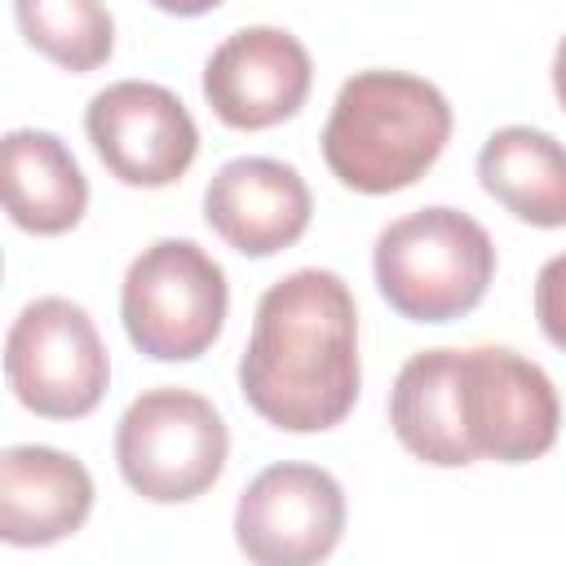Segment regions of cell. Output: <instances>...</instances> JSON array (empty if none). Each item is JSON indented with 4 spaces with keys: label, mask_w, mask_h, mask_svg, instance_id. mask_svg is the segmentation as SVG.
Masks as SVG:
<instances>
[{
    "label": "cell",
    "mask_w": 566,
    "mask_h": 566,
    "mask_svg": "<svg viewBox=\"0 0 566 566\" xmlns=\"http://www.w3.org/2000/svg\"><path fill=\"white\" fill-rule=\"evenodd\" d=\"M358 310L336 270H292L270 283L239 358L248 407L283 433L336 429L358 402Z\"/></svg>",
    "instance_id": "6da1fadb"
},
{
    "label": "cell",
    "mask_w": 566,
    "mask_h": 566,
    "mask_svg": "<svg viewBox=\"0 0 566 566\" xmlns=\"http://www.w3.org/2000/svg\"><path fill=\"white\" fill-rule=\"evenodd\" d=\"M451 102L411 71H358L323 124V159L345 190L394 195L416 186L451 142Z\"/></svg>",
    "instance_id": "7a4b0ae2"
},
{
    "label": "cell",
    "mask_w": 566,
    "mask_h": 566,
    "mask_svg": "<svg viewBox=\"0 0 566 566\" xmlns=\"http://www.w3.org/2000/svg\"><path fill=\"white\" fill-rule=\"evenodd\" d=\"M376 287L411 323H451L469 314L495 279L491 234L460 208H420L389 221L371 252Z\"/></svg>",
    "instance_id": "3957f363"
},
{
    "label": "cell",
    "mask_w": 566,
    "mask_h": 566,
    "mask_svg": "<svg viewBox=\"0 0 566 566\" xmlns=\"http://www.w3.org/2000/svg\"><path fill=\"white\" fill-rule=\"evenodd\" d=\"M226 270L195 239H159L133 256L119 287L128 340L155 363H190L212 349L226 327Z\"/></svg>",
    "instance_id": "277c9868"
},
{
    "label": "cell",
    "mask_w": 566,
    "mask_h": 566,
    "mask_svg": "<svg viewBox=\"0 0 566 566\" xmlns=\"http://www.w3.org/2000/svg\"><path fill=\"white\" fill-rule=\"evenodd\" d=\"M230 455L221 411L177 385L146 389L128 402L115 429V460L124 482L150 504H186L203 495Z\"/></svg>",
    "instance_id": "5b68a950"
},
{
    "label": "cell",
    "mask_w": 566,
    "mask_h": 566,
    "mask_svg": "<svg viewBox=\"0 0 566 566\" xmlns=\"http://www.w3.org/2000/svg\"><path fill=\"white\" fill-rule=\"evenodd\" d=\"M4 376L27 411L44 420H80L102 402L111 358L84 305L40 296L9 327Z\"/></svg>",
    "instance_id": "8992f818"
},
{
    "label": "cell",
    "mask_w": 566,
    "mask_h": 566,
    "mask_svg": "<svg viewBox=\"0 0 566 566\" xmlns=\"http://www.w3.org/2000/svg\"><path fill=\"white\" fill-rule=\"evenodd\" d=\"M464 429L478 460L526 464L557 442L562 402L548 371L509 345L460 349Z\"/></svg>",
    "instance_id": "52a82bcc"
},
{
    "label": "cell",
    "mask_w": 566,
    "mask_h": 566,
    "mask_svg": "<svg viewBox=\"0 0 566 566\" xmlns=\"http://www.w3.org/2000/svg\"><path fill=\"white\" fill-rule=\"evenodd\" d=\"M345 535V491L318 464L261 469L234 509L239 553L256 566H314Z\"/></svg>",
    "instance_id": "ba28073f"
},
{
    "label": "cell",
    "mask_w": 566,
    "mask_h": 566,
    "mask_svg": "<svg viewBox=\"0 0 566 566\" xmlns=\"http://www.w3.org/2000/svg\"><path fill=\"white\" fill-rule=\"evenodd\" d=\"M84 133L97 159L137 190H164L186 177L199 155V128L181 97L150 80H119L93 93Z\"/></svg>",
    "instance_id": "9c48e42d"
},
{
    "label": "cell",
    "mask_w": 566,
    "mask_h": 566,
    "mask_svg": "<svg viewBox=\"0 0 566 566\" xmlns=\"http://www.w3.org/2000/svg\"><path fill=\"white\" fill-rule=\"evenodd\" d=\"M314 84L305 44L283 27H243L203 62V97L226 128H274L292 119Z\"/></svg>",
    "instance_id": "30bf717a"
},
{
    "label": "cell",
    "mask_w": 566,
    "mask_h": 566,
    "mask_svg": "<svg viewBox=\"0 0 566 566\" xmlns=\"http://www.w3.org/2000/svg\"><path fill=\"white\" fill-rule=\"evenodd\" d=\"M310 186L305 177L265 155L230 159L212 172L203 190V221L243 256H274L310 230Z\"/></svg>",
    "instance_id": "8fae6325"
},
{
    "label": "cell",
    "mask_w": 566,
    "mask_h": 566,
    "mask_svg": "<svg viewBox=\"0 0 566 566\" xmlns=\"http://www.w3.org/2000/svg\"><path fill=\"white\" fill-rule=\"evenodd\" d=\"M93 513L88 469L57 447H4L0 455V539L44 548L75 535Z\"/></svg>",
    "instance_id": "7c38bea8"
},
{
    "label": "cell",
    "mask_w": 566,
    "mask_h": 566,
    "mask_svg": "<svg viewBox=\"0 0 566 566\" xmlns=\"http://www.w3.org/2000/svg\"><path fill=\"white\" fill-rule=\"evenodd\" d=\"M389 424L394 438L433 469H460L478 460L464 429L460 349H420L402 363L389 389Z\"/></svg>",
    "instance_id": "4fadbf2b"
},
{
    "label": "cell",
    "mask_w": 566,
    "mask_h": 566,
    "mask_svg": "<svg viewBox=\"0 0 566 566\" xmlns=\"http://www.w3.org/2000/svg\"><path fill=\"white\" fill-rule=\"evenodd\" d=\"M4 212L27 234H66L88 208V181L57 133L13 128L0 146Z\"/></svg>",
    "instance_id": "5bb4252c"
},
{
    "label": "cell",
    "mask_w": 566,
    "mask_h": 566,
    "mask_svg": "<svg viewBox=\"0 0 566 566\" xmlns=\"http://www.w3.org/2000/svg\"><path fill=\"white\" fill-rule=\"evenodd\" d=\"M482 190L526 226H566V146L531 124L495 128L478 150Z\"/></svg>",
    "instance_id": "9a60e30c"
},
{
    "label": "cell",
    "mask_w": 566,
    "mask_h": 566,
    "mask_svg": "<svg viewBox=\"0 0 566 566\" xmlns=\"http://www.w3.org/2000/svg\"><path fill=\"white\" fill-rule=\"evenodd\" d=\"M13 13L27 44L62 71H97L115 49V22L102 0H13Z\"/></svg>",
    "instance_id": "2e32d148"
},
{
    "label": "cell",
    "mask_w": 566,
    "mask_h": 566,
    "mask_svg": "<svg viewBox=\"0 0 566 566\" xmlns=\"http://www.w3.org/2000/svg\"><path fill=\"white\" fill-rule=\"evenodd\" d=\"M535 318L544 336L566 354V252L548 256L535 274Z\"/></svg>",
    "instance_id": "e0dca14e"
},
{
    "label": "cell",
    "mask_w": 566,
    "mask_h": 566,
    "mask_svg": "<svg viewBox=\"0 0 566 566\" xmlns=\"http://www.w3.org/2000/svg\"><path fill=\"white\" fill-rule=\"evenodd\" d=\"M150 4L164 13H177V18H199V13H212L221 0H150Z\"/></svg>",
    "instance_id": "ac0fdd59"
},
{
    "label": "cell",
    "mask_w": 566,
    "mask_h": 566,
    "mask_svg": "<svg viewBox=\"0 0 566 566\" xmlns=\"http://www.w3.org/2000/svg\"><path fill=\"white\" fill-rule=\"evenodd\" d=\"M553 93H557V102L566 111V35H562V44L553 53Z\"/></svg>",
    "instance_id": "d6986e66"
}]
</instances>
